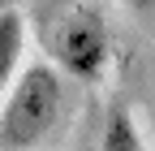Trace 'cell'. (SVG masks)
Returning a JSON list of instances; mask_svg holds the SVG:
<instances>
[{
    "instance_id": "obj_1",
    "label": "cell",
    "mask_w": 155,
    "mask_h": 151,
    "mask_svg": "<svg viewBox=\"0 0 155 151\" xmlns=\"http://www.w3.org/2000/svg\"><path fill=\"white\" fill-rule=\"evenodd\" d=\"M65 108V86L52 65H26L0 104V151H30L39 147Z\"/></svg>"
},
{
    "instance_id": "obj_2",
    "label": "cell",
    "mask_w": 155,
    "mask_h": 151,
    "mask_svg": "<svg viewBox=\"0 0 155 151\" xmlns=\"http://www.w3.org/2000/svg\"><path fill=\"white\" fill-rule=\"evenodd\" d=\"M48 52L73 78H99L108 65V22L91 5H69L48 26Z\"/></svg>"
},
{
    "instance_id": "obj_3",
    "label": "cell",
    "mask_w": 155,
    "mask_h": 151,
    "mask_svg": "<svg viewBox=\"0 0 155 151\" xmlns=\"http://www.w3.org/2000/svg\"><path fill=\"white\" fill-rule=\"evenodd\" d=\"M22 48H26V22L17 9H5L0 13V104L22 73Z\"/></svg>"
},
{
    "instance_id": "obj_4",
    "label": "cell",
    "mask_w": 155,
    "mask_h": 151,
    "mask_svg": "<svg viewBox=\"0 0 155 151\" xmlns=\"http://www.w3.org/2000/svg\"><path fill=\"white\" fill-rule=\"evenodd\" d=\"M99 151H147V147H142V134H138V121H134V112H129L125 104H112V108H108Z\"/></svg>"
},
{
    "instance_id": "obj_5",
    "label": "cell",
    "mask_w": 155,
    "mask_h": 151,
    "mask_svg": "<svg viewBox=\"0 0 155 151\" xmlns=\"http://www.w3.org/2000/svg\"><path fill=\"white\" fill-rule=\"evenodd\" d=\"M129 9H138V13H147V9H155V0H125Z\"/></svg>"
},
{
    "instance_id": "obj_6",
    "label": "cell",
    "mask_w": 155,
    "mask_h": 151,
    "mask_svg": "<svg viewBox=\"0 0 155 151\" xmlns=\"http://www.w3.org/2000/svg\"><path fill=\"white\" fill-rule=\"evenodd\" d=\"M56 5H65V9H69V5H82V0H56Z\"/></svg>"
}]
</instances>
